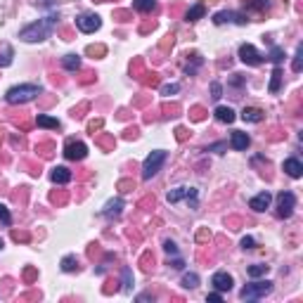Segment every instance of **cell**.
Returning <instances> with one entry per match:
<instances>
[{"label":"cell","mask_w":303,"mask_h":303,"mask_svg":"<svg viewBox=\"0 0 303 303\" xmlns=\"http://www.w3.org/2000/svg\"><path fill=\"white\" fill-rule=\"evenodd\" d=\"M57 14H50V17H45V19H38L34 21V24H28V26H24L19 31V38L24 43H41L45 41V38H50V34L55 31L57 26Z\"/></svg>","instance_id":"6da1fadb"},{"label":"cell","mask_w":303,"mask_h":303,"mask_svg":"<svg viewBox=\"0 0 303 303\" xmlns=\"http://www.w3.org/2000/svg\"><path fill=\"white\" fill-rule=\"evenodd\" d=\"M41 93H43L41 85H34V83H21V85H14V88L7 90L5 100L10 104H26V102H31V100H36Z\"/></svg>","instance_id":"7a4b0ae2"},{"label":"cell","mask_w":303,"mask_h":303,"mask_svg":"<svg viewBox=\"0 0 303 303\" xmlns=\"http://www.w3.org/2000/svg\"><path fill=\"white\" fill-rule=\"evenodd\" d=\"M166 157H168V154H166L164 149H154V152H152L149 157L145 159V164H142V178H145V180L154 178V175L161 171V166L166 164Z\"/></svg>","instance_id":"3957f363"},{"label":"cell","mask_w":303,"mask_h":303,"mask_svg":"<svg viewBox=\"0 0 303 303\" xmlns=\"http://www.w3.org/2000/svg\"><path fill=\"white\" fill-rule=\"evenodd\" d=\"M270 291H272V282H270V280H261V282L247 284V287L239 291V296L244 298V301H258V298L268 296Z\"/></svg>","instance_id":"277c9868"},{"label":"cell","mask_w":303,"mask_h":303,"mask_svg":"<svg viewBox=\"0 0 303 303\" xmlns=\"http://www.w3.org/2000/svg\"><path fill=\"white\" fill-rule=\"evenodd\" d=\"M294 208H296V197H294V192L282 190V192L277 194V216H280V218H291Z\"/></svg>","instance_id":"5b68a950"},{"label":"cell","mask_w":303,"mask_h":303,"mask_svg":"<svg viewBox=\"0 0 303 303\" xmlns=\"http://www.w3.org/2000/svg\"><path fill=\"white\" fill-rule=\"evenodd\" d=\"M197 187H175V190H171L168 192V204H178V201L185 199L187 204H192V206H197Z\"/></svg>","instance_id":"8992f818"},{"label":"cell","mask_w":303,"mask_h":303,"mask_svg":"<svg viewBox=\"0 0 303 303\" xmlns=\"http://www.w3.org/2000/svg\"><path fill=\"white\" fill-rule=\"evenodd\" d=\"M100 26H102V19L93 12H83V14L76 17V28L83 31V34H95Z\"/></svg>","instance_id":"52a82bcc"},{"label":"cell","mask_w":303,"mask_h":303,"mask_svg":"<svg viewBox=\"0 0 303 303\" xmlns=\"http://www.w3.org/2000/svg\"><path fill=\"white\" fill-rule=\"evenodd\" d=\"M88 154V147L78 142V140H69L67 145H64V157L69 159V161H83Z\"/></svg>","instance_id":"ba28073f"},{"label":"cell","mask_w":303,"mask_h":303,"mask_svg":"<svg viewBox=\"0 0 303 303\" xmlns=\"http://www.w3.org/2000/svg\"><path fill=\"white\" fill-rule=\"evenodd\" d=\"M239 59L244 64H249V67H258V64H263V55L254 48V45H249V43H244V45L239 48Z\"/></svg>","instance_id":"9c48e42d"},{"label":"cell","mask_w":303,"mask_h":303,"mask_svg":"<svg viewBox=\"0 0 303 303\" xmlns=\"http://www.w3.org/2000/svg\"><path fill=\"white\" fill-rule=\"evenodd\" d=\"M247 17L244 14H239V12H216L214 14V24H239V26H244L247 24Z\"/></svg>","instance_id":"30bf717a"},{"label":"cell","mask_w":303,"mask_h":303,"mask_svg":"<svg viewBox=\"0 0 303 303\" xmlns=\"http://www.w3.org/2000/svg\"><path fill=\"white\" fill-rule=\"evenodd\" d=\"M211 284H214L216 291H221V294H223V291H230V289H232V277L221 270V272H216V275L211 277Z\"/></svg>","instance_id":"8fae6325"},{"label":"cell","mask_w":303,"mask_h":303,"mask_svg":"<svg viewBox=\"0 0 303 303\" xmlns=\"http://www.w3.org/2000/svg\"><path fill=\"white\" fill-rule=\"evenodd\" d=\"M50 180H52L55 185H67V183L71 180V171L67 168V166H55L52 173H50Z\"/></svg>","instance_id":"7c38bea8"},{"label":"cell","mask_w":303,"mask_h":303,"mask_svg":"<svg viewBox=\"0 0 303 303\" xmlns=\"http://www.w3.org/2000/svg\"><path fill=\"white\" fill-rule=\"evenodd\" d=\"M270 201H272V197H270V192H261V194H256L254 199L249 201V208H254V211H265V208L270 206Z\"/></svg>","instance_id":"4fadbf2b"},{"label":"cell","mask_w":303,"mask_h":303,"mask_svg":"<svg viewBox=\"0 0 303 303\" xmlns=\"http://www.w3.org/2000/svg\"><path fill=\"white\" fill-rule=\"evenodd\" d=\"M230 145H232V149L241 152V149H247V147L251 145V138H249L247 133H241V131H232V138H230Z\"/></svg>","instance_id":"5bb4252c"},{"label":"cell","mask_w":303,"mask_h":303,"mask_svg":"<svg viewBox=\"0 0 303 303\" xmlns=\"http://www.w3.org/2000/svg\"><path fill=\"white\" fill-rule=\"evenodd\" d=\"M282 168H284V173L289 175V178H301L303 175V164L298 161V159H287L282 164Z\"/></svg>","instance_id":"9a60e30c"},{"label":"cell","mask_w":303,"mask_h":303,"mask_svg":"<svg viewBox=\"0 0 303 303\" xmlns=\"http://www.w3.org/2000/svg\"><path fill=\"white\" fill-rule=\"evenodd\" d=\"M241 118H244L247 124H261L263 118H265V114H263L261 109H256V107H244V111H241Z\"/></svg>","instance_id":"2e32d148"},{"label":"cell","mask_w":303,"mask_h":303,"mask_svg":"<svg viewBox=\"0 0 303 303\" xmlns=\"http://www.w3.org/2000/svg\"><path fill=\"white\" fill-rule=\"evenodd\" d=\"M121 208H124V199H111L107 206H104V211H102V216H107V218H118L121 216Z\"/></svg>","instance_id":"e0dca14e"},{"label":"cell","mask_w":303,"mask_h":303,"mask_svg":"<svg viewBox=\"0 0 303 303\" xmlns=\"http://www.w3.org/2000/svg\"><path fill=\"white\" fill-rule=\"evenodd\" d=\"M36 124L41 126V128H52V131H59V128H62V124H59L57 118L48 116V114H38V118H36Z\"/></svg>","instance_id":"ac0fdd59"},{"label":"cell","mask_w":303,"mask_h":303,"mask_svg":"<svg viewBox=\"0 0 303 303\" xmlns=\"http://www.w3.org/2000/svg\"><path fill=\"white\" fill-rule=\"evenodd\" d=\"M204 14H206V7L201 5V3H197V5H192L190 10H187L185 19H187V21H197V19H201Z\"/></svg>","instance_id":"d6986e66"},{"label":"cell","mask_w":303,"mask_h":303,"mask_svg":"<svg viewBox=\"0 0 303 303\" xmlns=\"http://www.w3.org/2000/svg\"><path fill=\"white\" fill-rule=\"evenodd\" d=\"M268 270H270V265H265V263H254V265L247 268V275L251 277V280H256V277H263Z\"/></svg>","instance_id":"ffe728a7"},{"label":"cell","mask_w":303,"mask_h":303,"mask_svg":"<svg viewBox=\"0 0 303 303\" xmlns=\"http://www.w3.org/2000/svg\"><path fill=\"white\" fill-rule=\"evenodd\" d=\"M62 67L67 71H78L81 69V57L78 55H67V57H62Z\"/></svg>","instance_id":"44dd1931"},{"label":"cell","mask_w":303,"mask_h":303,"mask_svg":"<svg viewBox=\"0 0 303 303\" xmlns=\"http://www.w3.org/2000/svg\"><path fill=\"white\" fill-rule=\"evenodd\" d=\"M12 57H14V50L10 45H0V69L3 67H10L12 64Z\"/></svg>","instance_id":"7402d4cb"},{"label":"cell","mask_w":303,"mask_h":303,"mask_svg":"<svg viewBox=\"0 0 303 303\" xmlns=\"http://www.w3.org/2000/svg\"><path fill=\"white\" fill-rule=\"evenodd\" d=\"M280 85H282V69L280 67H275L272 69V78H270V93L275 95V93H280Z\"/></svg>","instance_id":"603a6c76"},{"label":"cell","mask_w":303,"mask_h":303,"mask_svg":"<svg viewBox=\"0 0 303 303\" xmlns=\"http://www.w3.org/2000/svg\"><path fill=\"white\" fill-rule=\"evenodd\" d=\"M216 118L223 121V124H232V121H234V111L230 109V107H218V109H216Z\"/></svg>","instance_id":"cb8c5ba5"},{"label":"cell","mask_w":303,"mask_h":303,"mask_svg":"<svg viewBox=\"0 0 303 303\" xmlns=\"http://www.w3.org/2000/svg\"><path fill=\"white\" fill-rule=\"evenodd\" d=\"M133 7L138 10V12H152V10H157V0H133Z\"/></svg>","instance_id":"d4e9b609"},{"label":"cell","mask_w":303,"mask_h":303,"mask_svg":"<svg viewBox=\"0 0 303 303\" xmlns=\"http://www.w3.org/2000/svg\"><path fill=\"white\" fill-rule=\"evenodd\" d=\"M183 287L185 289H197L199 287V275L197 272H185L183 275Z\"/></svg>","instance_id":"484cf974"},{"label":"cell","mask_w":303,"mask_h":303,"mask_svg":"<svg viewBox=\"0 0 303 303\" xmlns=\"http://www.w3.org/2000/svg\"><path fill=\"white\" fill-rule=\"evenodd\" d=\"M268 59L275 64V67H280V64H282V59H284V50L280 48V45H272V48H270Z\"/></svg>","instance_id":"4316f807"},{"label":"cell","mask_w":303,"mask_h":303,"mask_svg":"<svg viewBox=\"0 0 303 303\" xmlns=\"http://www.w3.org/2000/svg\"><path fill=\"white\" fill-rule=\"evenodd\" d=\"M62 270L64 272H78V261H76V256H64Z\"/></svg>","instance_id":"83f0119b"},{"label":"cell","mask_w":303,"mask_h":303,"mask_svg":"<svg viewBox=\"0 0 303 303\" xmlns=\"http://www.w3.org/2000/svg\"><path fill=\"white\" fill-rule=\"evenodd\" d=\"M0 223H3L5 227L12 225V216H10V211H7L5 204H0Z\"/></svg>","instance_id":"f1b7e54d"},{"label":"cell","mask_w":303,"mask_h":303,"mask_svg":"<svg viewBox=\"0 0 303 303\" xmlns=\"http://www.w3.org/2000/svg\"><path fill=\"white\" fill-rule=\"evenodd\" d=\"M301 69H303V48L298 45L296 55H294V71H296V74H301Z\"/></svg>","instance_id":"f546056e"},{"label":"cell","mask_w":303,"mask_h":303,"mask_svg":"<svg viewBox=\"0 0 303 303\" xmlns=\"http://www.w3.org/2000/svg\"><path fill=\"white\" fill-rule=\"evenodd\" d=\"M131 284H133V272L131 268H124V291L131 294Z\"/></svg>","instance_id":"4dcf8cb0"},{"label":"cell","mask_w":303,"mask_h":303,"mask_svg":"<svg viewBox=\"0 0 303 303\" xmlns=\"http://www.w3.org/2000/svg\"><path fill=\"white\" fill-rule=\"evenodd\" d=\"M178 90H180L178 83H171V85H164V88H161V95H164V97H171V95H175Z\"/></svg>","instance_id":"1f68e13d"},{"label":"cell","mask_w":303,"mask_h":303,"mask_svg":"<svg viewBox=\"0 0 303 303\" xmlns=\"http://www.w3.org/2000/svg\"><path fill=\"white\" fill-rule=\"evenodd\" d=\"M211 97H214V100H221L223 97V85L218 81L211 83Z\"/></svg>","instance_id":"d6a6232c"},{"label":"cell","mask_w":303,"mask_h":303,"mask_svg":"<svg viewBox=\"0 0 303 303\" xmlns=\"http://www.w3.org/2000/svg\"><path fill=\"white\" fill-rule=\"evenodd\" d=\"M164 249H166V254H178V247H175V241H171V239L164 241Z\"/></svg>","instance_id":"836d02e7"},{"label":"cell","mask_w":303,"mask_h":303,"mask_svg":"<svg viewBox=\"0 0 303 303\" xmlns=\"http://www.w3.org/2000/svg\"><path fill=\"white\" fill-rule=\"evenodd\" d=\"M206 301L208 303H221L223 301V294H221V291H214V294H208V296H206Z\"/></svg>","instance_id":"e575fe53"},{"label":"cell","mask_w":303,"mask_h":303,"mask_svg":"<svg viewBox=\"0 0 303 303\" xmlns=\"http://www.w3.org/2000/svg\"><path fill=\"white\" fill-rule=\"evenodd\" d=\"M247 5H249V7H256V10H261V7L268 5V0H249Z\"/></svg>","instance_id":"d590c367"},{"label":"cell","mask_w":303,"mask_h":303,"mask_svg":"<svg viewBox=\"0 0 303 303\" xmlns=\"http://www.w3.org/2000/svg\"><path fill=\"white\" fill-rule=\"evenodd\" d=\"M254 247H256L254 237H244V239H241V249H254Z\"/></svg>","instance_id":"8d00e7d4"},{"label":"cell","mask_w":303,"mask_h":303,"mask_svg":"<svg viewBox=\"0 0 303 303\" xmlns=\"http://www.w3.org/2000/svg\"><path fill=\"white\" fill-rule=\"evenodd\" d=\"M88 52H90V55H95V52H97V55H102V52H104V48H102V45H97V48H93V45H90V48H88Z\"/></svg>","instance_id":"74e56055"},{"label":"cell","mask_w":303,"mask_h":303,"mask_svg":"<svg viewBox=\"0 0 303 303\" xmlns=\"http://www.w3.org/2000/svg\"><path fill=\"white\" fill-rule=\"evenodd\" d=\"M171 265H173V268H175V270H183V268H185V263L180 261V258H175V261H173Z\"/></svg>","instance_id":"f35d334b"},{"label":"cell","mask_w":303,"mask_h":303,"mask_svg":"<svg viewBox=\"0 0 303 303\" xmlns=\"http://www.w3.org/2000/svg\"><path fill=\"white\" fill-rule=\"evenodd\" d=\"M0 249H3V239H0Z\"/></svg>","instance_id":"ab89813d"}]
</instances>
